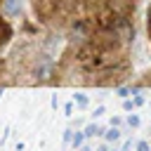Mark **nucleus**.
Here are the masks:
<instances>
[{"label":"nucleus","mask_w":151,"mask_h":151,"mask_svg":"<svg viewBox=\"0 0 151 151\" xmlns=\"http://www.w3.org/2000/svg\"><path fill=\"white\" fill-rule=\"evenodd\" d=\"M21 7H24L21 0H2V12L7 17H19L21 14Z\"/></svg>","instance_id":"nucleus-1"},{"label":"nucleus","mask_w":151,"mask_h":151,"mask_svg":"<svg viewBox=\"0 0 151 151\" xmlns=\"http://www.w3.org/2000/svg\"><path fill=\"white\" fill-rule=\"evenodd\" d=\"M9 38H12V26H9L5 19H0V47H2Z\"/></svg>","instance_id":"nucleus-2"},{"label":"nucleus","mask_w":151,"mask_h":151,"mask_svg":"<svg viewBox=\"0 0 151 151\" xmlns=\"http://www.w3.org/2000/svg\"><path fill=\"white\" fill-rule=\"evenodd\" d=\"M118 139H120V130H118V127L111 125L109 130H104V142H106V144H113V142H118Z\"/></svg>","instance_id":"nucleus-3"},{"label":"nucleus","mask_w":151,"mask_h":151,"mask_svg":"<svg viewBox=\"0 0 151 151\" xmlns=\"http://www.w3.org/2000/svg\"><path fill=\"white\" fill-rule=\"evenodd\" d=\"M83 132H85V137H87V139H92V137H97V134H104V130H101L97 123H90V125H85V130H83Z\"/></svg>","instance_id":"nucleus-4"},{"label":"nucleus","mask_w":151,"mask_h":151,"mask_svg":"<svg viewBox=\"0 0 151 151\" xmlns=\"http://www.w3.org/2000/svg\"><path fill=\"white\" fill-rule=\"evenodd\" d=\"M85 132H76L73 134V139H71V146H73V151H78V149H83V144H85Z\"/></svg>","instance_id":"nucleus-5"},{"label":"nucleus","mask_w":151,"mask_h":151,"mask_svg":"<svg viewBox=\"0 0 151 151\" xmlns=\"http://www.w3.org/2000/svg\"><path fill=\"white\" fill-rule=\"evenodd\" d=\"M73 101H76L78 106H87V97H85V94H80V92H78V94H73Z\"/></svg>","instance_id":"nucleus-6"},{"label":"nucleus","mask_w":151,"mask_h":151,"mask_svg":"<svg viewBox=\"0 0 151 151\" xmlns=\"http://www.w3.org/2000/svg\"><path fill=\"white\" fill-rule=\"evenodd\" d=\"M127 125H130V127H139V116H137V113H130V116H127Z\"/></svg>","instance_id":"nucleus-7"},{"label":"nucleus","mask_w":151,"mask_h":151,"mask_svg":"<svg viewBox=\"0 0 151 151\" xmlns=\"http://www.w3.org/2000/svg\"><path fill=\"white\" fill-rule=\"evenodd\" d=\"M134 106H137V104H134V99H130V97H127V99H123V109H125V111H132Z\"/></svg>","instance_id":"nucleus-8"},{"label":"nucleus","mask_w":151,"mask_h":151,"mask_svg":"<svg viewBox=\"0 0 151 151\" xmlns=\"http://www.w3.org/2000/svg\"><path fill=\"white\" fill-rule=\"evenodd\" d=\"M137 151H151V146H149V142H146V139H142V142H137Z\"/></svg>","instance_id":"nucleus-9"},{"label":"nucleus","mask_w":151,"mask_h":151,"mask_svg":"<svg viewBox=\"0 0 151 151\" xmlns=\"http://www.w3.org/2000/svg\"><path fill=\"white\" fill-rule=\"evenodd\" d=\"M104 113H106V109H104V106H97L92 116H94V118H99V116H104Z\"/></svg>","instance_id":"nucleus-10"},{"label":"nucleus","mask_w":151,"mask_h":151,"mask_svg":"<svg viewBox=\"0 0 151 151\" xmlns=\"http://www.w3.org/2000/svg\"><path fill=\"white\" fill-rule=\"evenodd\" d=\"M71 139H73V130H66V132H64V142L71 144Z\"/></svg>","instance_id":"nucleus-11"},{"label":"nucleus","mask_w":151,"mask_h":151,"mask_svg":"<svg viewBox=\"0 0 151 151\" xmlns=\"http://www.w3.org/2000/svg\"><path fill=\"white\" fill-rule=\"evenodd\" d=\"M64 111H66V116H71V113H73V104H71V101H68V104H66V106H64Z\"/></svg>","instance_id":"nucleus-12"},{"label":"nucleus","mask_w":151,"mask_h":151,"mask_svg":"<svg viewBox=\"0 0 151 151\" xmlns=\"http://www.w3.org/2000/svg\"><path fill=\"white\" fill-rule=\"evenodd\" d=\"M120 123H123V120H120V118H111V125H113V127H118V125H120Z\"/></svg>","instance_id":"nucleus-13"},{"label":"nucleus","mask_w":151,"mask_h":151,"mask_svg":"<svg viewBox=\"0 0 151 151\" xmlns=\"http://www.w3.org/2000/svg\"><path fill=\"white\" fill-rule=\"evenodd\" d=\"M97 151H109V146H106V144H101V146H99Z\"/></svg>","instance_id":"nucleus-14"},{"label":"nucleus","mask_w":151,"mask_h":151,"mask_svg":"<svg viewBox=\"0 0 151 151\" xmlns=\"http://www.w3.org/2000/svg\"><path fill=\"white\" fill-rule=\"evenodd\" d=\"M78 151H92V149H90V146H83V149H78Z\"/></svg>","instance_id":"nucleus-15"},{"label":"nucleus","mask_w":151,"mask_h":151,"mask_svg":"<svg viewBox=\"0 0 151 151\" xmlns=\"http://www.w3.org/2000/svg\"><path fill=\"white\" fill-rule=\"evenodd\" d=\"M109 151H120V149H109Z\"/></svg>","instance_id":"nucleus-16"},{"label":"nucleus","mask_w":151,"mask_h":151,"mask_svg":"<svg viewBox=\"0 0 151 151\" xmlns=\"http://www.w3.org/2000/svg\"><path fill=\"white\" fill-rule=\"evenodd\" d=\"M0 97H2V90H0Z\"/></svg>","instance_id":"nucleus-17"}]
</instances>
